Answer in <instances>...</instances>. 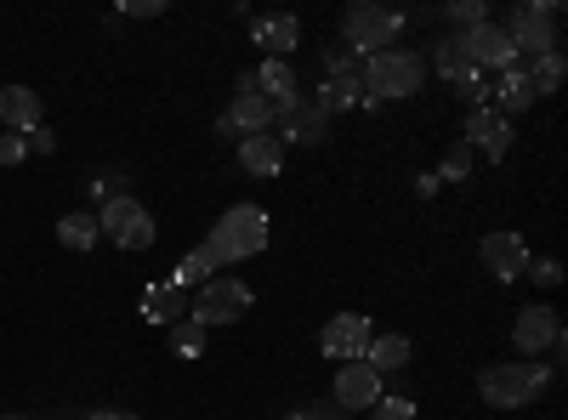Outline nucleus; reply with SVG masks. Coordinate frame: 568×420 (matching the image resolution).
<instances>
[{
    "label": "nucleus",
    "mask_w": 568,
    "mask_h": 420,
    "mask_svg": "<svg viewBox=\"0 0 568 420\" xmlns=\"http://www.w3.org/2000/svg\"><path fill=\"white\" fill-rule=\"evenodd\" d=\"M500 29L517 45V63L557 52V7H551V0H524V7H511Z\"/></svg>",
    "instance_id": "20e7f679"
},
{
    "label": "nucleus",
    "mask_w": 568,
    "mask_h": 420,
    "mask_svg": "<svg viewBox=\"0 0 568 420\" xmlns=\"http://www.w3.org/2000/svg\"><path fill=\"white\" fill-rule=\"evenodd\" d=\"M409 336H369L364 347V363L375 369V376H398V369H409Z\"/></svg>",
    "instance_id": "412c9836"
},
{
    "label": "nucleus",
    "mask_w": 568,
    "mask_h": 420,
    "mask_svg": "<svg viewBox=\"0 0 568 420\" xmlns=\"http://www.w3.org/2000/svg\"><path fill=\"white\" fill-rule=\"evenodd\" d=\"M433 176H438V182H444V176H449V182H466V176H471V148H466V143H455Z\"/></svg>",
    "instance_id": "c85d7f7f"
},
{
    "label": "nucleus",
    "mask_w": 568,
    "mask_h": 420,
    "mask_svg": "<svg viewBox=\"0 0 568 420\" xmlns=\"http://www.w3.org/2000/svg\"><path fill=\"white\" fill-rule=\"evenodd\" d=\"M251 91L267 98L273 109H291L302 98V80H296L291 58H262V69H251Z\"/></svg>",
    "instance_id": "4468645a"
},
{
    "label": "nucleus",
    "mask_w": 568,
    "mask_h": 420,
    "mask_svg": "<svg viewBox=\"0 0 568 420\" xmlns=\"http://www.w3.org/2000/svg\"><path fill=\"white\" fill-rule=\"evenodd\" d=\"M58 239H63V250H91L103 239V227H98V211H69L63 222H58Z\"/></svg>",
    "instance_id": "b1692460"
},
{
    "label": "nucleus",
    "mask_w": 568,
    "mask_h": 420,
    "mask_svg": "<svg viewBox=\"0 0 568 420\" xmlns=\"http://www.w3.org/2000/svg\"><path fill=\"white\" fill-rule=\"evenodd\" d=\"M375 398H382V376L364 363V358H353V363H342L336 369V403L353 414V409H375Z\"/></svg>",
    "instance_id": "2eb2a0df"
},
{
    "label": "nucleus",
    "mask_w": 568,
    "mask_h": 420,
    "mask_svg": "<svg viewBox=\"0 0 568 420\" xmlns=\"http://www.w3.org/2000/svg\"><path fill=\"white\" fill-rule=\"evenodd\" d=\"M40 120H45V103H40V91H29V85H7V91H0V125H7V131L29 136V131H34Z\"/></svg>",
    "instance_id": "a211bd4d"
},
{
    "label": "nucleus",
    "mask_w": 568,
    "mask_h": 420,
    "mask_svg": "<svg viewBox=\"0 0 568 420\" xmlns=\"http://www.w3.org/2000/svg\"><path fill=\"white\" fill-rule=\"evenodd\" d=\"M23 143H29L34 154H52V148H58V136H52V131H45V125H34V131L23 136Z\"/></svg>",
    "instance_id": "f704fd0d"
},
{
    "label": "nucleus",
    "mask_w": 568,
    "mask_h": 420,
    "mask_svg": "<svg viewBox=\"0 0 568 420\" xmlns=\"http://www.w3.org/2000/svg\"><path fill=\"white\" fill-rule=\"evenodd\" d=\"M273 136H278V148H284V143L318 148V143H329V114H324L313 98H296L291 109H278V120H273Z\"/></svg>",
    "instance_id": "6e6552de"
},
{
    "label": "nucleus",
    "mask_w": 568,
    "mask_h": 420,
    "mask_svg": "<svg viewBox=\"0 0 568 420\" xmlns=\"http://www.w3.org/2000/svg\"><path fill=\"white\" fill-rule=\"evenodd\" d=\"M489 109L495 114H524V109H535V85H529V69L524 63H511V69H500L495 74V85H489Z\"/></svg>",
    "instance_id": "f3484780"
},
{
    "label": "nucleus",
    "mask_w": 568,
    "mask_h": 420,
    "mask_svg": "<svg viewBox=\"0 0 568 420\" xmlns=\"http://www.w3.org/2000/svg\"><path fill=\"white\" fill-rule=\"evenodd\" d=\"M444 18H449V23H455V34H460V29H478V23H489V7H484V0H449Z\"/></svg>",
    "instance_id": "cd10ccee"
},
{
    "label": "nucleus",
    "mask_w": 568,
    "mask_h": 420,
    "mask_svg": "<svg viewBox=\"0 0 568 420\" xmlns=\"http://www.w3.org/2000/svg\"><path fill=\"white\" fill-rule=\"evenodd\" d=\"M551 369H535V363H489L478 376V392L489 398V409H524L546 392Z\"/></svg>",
    "instance_id": "39448f33"
},
{
    "label": "nucleus",
    "mask_w": 568,
    "mask_h": 420,
    "mask_svg": "<svg viewBox=\"0 0 568 420\" xmlns=\"http://www.w3.org/2000/svg\"><path fill=\"white\" fill-rule=\"evenodd\" d=\"M29 160V143L18 131H0V165H23Z\"/></svg>",
    "instance_id": "2f4dec72"
},
{
    "label": "nucleus",
    "mask_w": 568,
    "mask_h": 420,
    "mask_svg": "<svg viewBox=\"0 0 568 420\" xmlns=\"http://www.w3.org/2000/svg\"><path fill=\"white\" fill-rule=\"evenodd\" d=\"M358 85H364V98H369V103H398V98H415V91L426 85V58H420V52H409V45L375 52V58H364Z\"/></svg>",
    "instance_id": "f257e3e1"
},
{
    "label": "nucleus",
    "mask_w": 568,
    "mask_h": 420,
    "mask_svg": "<svg viewBox=\"0 0 568 420\" xmlns=\"http://www.w3.org/2000/svg\"><path fill=\"white\" fill-rule=\"evenodd\" d=\"M205 250H211L216 267H233V262H245V256H262V250H267V211H262V205H233V211L216 222V233L205 239Z\"/></svg>",
    "instance_id": "f03ea898"
},
{
    "label": "nucleus",
    "mask_w": 568,
    "mask_h": 420,
    "mask_svg": "<svg viewBox=\"0 0 568 420\" xmlns=\"http://www.w3.org/2000/svg\"><path fill=\"white\" fill-rule=\"evenodd\" d=\"M142 318H149V324H160V330H171V324H182V318H187V290H176L171 278H160V285H149V290H142Z\"/></svg>",
    "instance_id": "6ab92c4d"
},
{
    "label": "nucleus",
    "mask_w": 568,
    "mask_h": 420,
    "mask_svg": "<svg viewBox=\"0 0 568 420\" xmlns=\"http://www.w3.org/2000/svg\"><path fill=\"white\" fill-rule=\"evenodd\" d=\"M478 256H484V267L500 278V285H511V278H524L529 273V245H524V233H489V239L478 245Z\"/></svg>",
    "instance_id": "ddd939ff"
},
{
    "label": "nucleus",
    "mask_w": 568,
    "mask_h": 420,
    "mask_svg": "<svg viewBox=\"0 0 568 420\" xmlns=\"http://www.w3.org/2000/svg\"><path fill=\"white\" fill-rule=\"evenodd\" d=\"M433 69H438V74H444L449 85H466V80H484V69H478V63L466 58V45H460L455 34H444V40H438V52H433Z\"/></svg>",
    "instance_id": "4be33fe9"
},
{
    "label": "nucleus",
    "mask_w": 568,
    "mask_h": 420,
    "mask_svg": "<svg viewBox=\"0 0 568 420\" xmlns=\"http://www.w3.org/2000/svg\"><path fill=\"white\" fill-rule=\"evenodd\" d=\"M216 273H222V267H216V262H211V250L200 245V250H187V256L176 262V273H171V285H176V290H200V285H211Z\"/></svg>",
    "instance_id": "393cba45"
},
{
    "label": "nucleus",
    "mask_w": 568,
    "mask_h": 420,
    "mask_svg": "<svg viewBox=\"0 0 568 420\" xmlns=\"http://www.w3.org/2000/svg\"><path fill=\"white\" fill-rule=\"evenodd\" d=\"M404 23H409V18L393 12V7H382V0H358V7H347V18H342V34H347L353 52L375 58V52H393L398 34H404Z\"/></svg>",
    "instance_id": "7ed1b4c3"
},
{
    "label": "nucleus",
    "mask_w": 568,
    "mask_h": 420,
    "mask_svg": "<svg viewBox=\"0 0 568 420\" xmlns=\"http://www.w3.org/2000/svg\"><path fill=\"white\" fill-rule=\"evenodd\" d=\"M369 336H375V324L364 313H336V318L324 324V336H318V352L336 358V363H353V358H364Z\"/></svg>",
    "instance_id": "1a4fd4ad"
},
{
    "label": "nucleus",
    "mask_w": 568,
    "mask_h": 420,
    "mask_svg": "<svg viewBox=\"0 0 568 420\" xmlns=\"http://www.w3.org/2000/svg\"><path fill=\"white\" fill-rule=\"evenodd\" d=\"M511 341H517V352H529V358L557 352L562 347V318L551 307H524V313H517V324H511Z\"/></svg>",
    "instance_id": "9b49d317"
},
{
    "label": "nucleus",
    "mask_w": 568,
    "mask_h": 420,
    "mask_svg": "<svg viewBox=\"0 0 568 420\" xmlns=\"http://www.w3.org/2000/svg\"><path fill=\"white\" fill-rule=\"evenodd\" d=\"M240 165L251 176H278V165H284L278 136H240Z\"/></svg>",
    "instance_id": "5701e85b"
},
{
    "label": "nucleus",
    "mask_w": 568,
    "mask_h": 420,
    "mask_svg": "<svg viewBox=\"0 0 568 420\" xmlns=\"http://www.w3.org/2000/svg\"><path fill=\"white\" fill-rule=\"evenodd\" d=\"M85 420H136V414H125V409H91Z\"/></svg>",
    "instance_id": "e433bc0d"
},
{
    "label": "nucleus",
    "mask_w": 568,
    "mask_h": 420,
    "mask_svg": "<svg viewBox=\"0 0 568 420\" xmlns=\"http://www.w3.org/2000/svg\"><path fill=\"white\" fill-rule=\"evenodd\" d=\"M296 414H302V420H353V414H347V409H342L336 398H324V403H307V409H296Z\"/></svg>",
    "instance_id": "473e14b6"
},
{
    "label": "nucleus",
    "mask_w": 568,
    "mask_h": 420,
    "mask_svg": "<svg viewBox=\"0 0 568 420\" xmlns=\"http://www.w3.org/2000/svg\"><path fill=\"white\" fill-rule=\"evenodd\" d=\"M12 420H18V414H12Z\"/></svg>",
    "instance_id": "58836bf2"
},
{
    "label": "nucleus",
    "mask_w": 568,
    "mask_h": 420,
    "mask_svg": "<svg viewBox=\"0 0 568 420\" xmlns=\"http://www.w3.org/2000/svg\"><path fill=\"white\" fill-rule=\"evenodd\" d=\"M227 120H233V131H240V136H273L278 109H273L267 98H256V91H240V98H233V109H227Z\"/></svg>",
    "instance_id": "aec40b11"
},
{
    "label": "nucleus",
    "mask_w": 568,
    "mask_h": 420,
    "mask_svg": "<svg viewBox=\"0 0 568 420\" xmlns=\"http://www.w3.org/2000/svg\"><path fill=\"white\" fill-rule=\"evenodd\" d=\"M165 0H120V18H160Z\"/></svg>",
    "instance_id": "72a5a7b5"
},
{
    "label": "nucleus",
    "mask_w": 568,
    "mask_h": 420,
    "mask_svg": "<svg viewBox=\"0 0 568 420\" xmlns=\"http://www.w3.org/2000/svg\"><path fill=\"white\" fill-rule=\"evenodd\" d=\"M171 352H182V358H200V352H205V324H200V318H182V324H171Z\"/></svg>",
    "instance_id": "bb28decb"
},
{
    "label": "nucleus",
    "mask_w": 568,
    "mask_h": 420,
    "mask_svg": "<svg viewBox=\"0 0 568 420\" xmlns=\"http://www.w3.org/2000/svg\"><path fill=\"white\" fill-rule=\"evenodd\" d=\"M98 227H103V239H114L120 250H149V245L160 239V227H154L149 205H136L131 194H114V199H103V211H98Z\"/></svg>",
    "instance_id": "423d86ee"
},
{
    "label": "nucleus",
    "mask_w": 568,
    "mask_h": 420,
    "mask_svg": "<svg viewBox=\"0 0 568 420\" xmlns=\"http://www.w3.org/2000/svg\"><path fill=\"white\" fill-rule=\"evenodd\" d=\"M284 420H302V414H284Z\"/></svg>",
    "instance_id": "4c0bfd02"
},
{
    "label": "nucleus",
    "mask_w": 568,
    "mask_h": 420,
    "mask_svg": "<svg viewBox=\"0 0 568 420\" xmlns=\"http://www.w3.org/2000/svg\"><path fill=\"white\" fill-rule=\"evenodd\" d=\"M455 40L466 45V58L478 63L484 74H500V69H511V63H517V45L506 40V29H500L495 18H489V23H478V29H460Z\"/></svg>",
    "instance_id": "9d476101"
},
{
    "label": "nucleus",
    "mask_w": 568,
    "mask_h": 420,
    "mask_svg": "<svg viewBox=\"0 0 568 420\" xmlns=\"http://www.w3.org/2000/svg\"><path fill=\"white\" fill-rule=\"evenodd\" d=\"M466 148L471 154H489V160H506L511 154V120L495 114L489 103L484 109H466Z\"/></svg>",
    "instance_id": "f8f14e48"
},
{
    "label": "nucleus",
    "mask_w": 568,
    "mask_h": 420,
    "mask_svg": "<svg viewBox=\"0 0 568 420\" xmlns=\"http://www.w3.org/2000/svg\"><path fill=\"white\" fill-rule=\"evenodd\" d=\"M529 278L540 290H551V285H562V262L557 256H540V262H529Z\"/></svg>",
    "instance_id": "7c9ffc66"
},
{
    "label": "nucleus",
    "mask_w": 568,
    "mask_h": 420,
    "mask_svg": "<svg viewBox=\"0 0 568 420\" xmlns=\"http://www.w3.org/2000/svg\"><path fill=\"white\" fill-rule=\"evenodd\" d=\"M415 194H420V199H433V194H438V176H433V171L415 176Z\"/></svg>",
    "instance_id": "c9c22d12"
},
{
    "label": "nucleus",
    "mask_w": 568,
    "mask_h": 420,
    "mask_svg": "<svg viewBox=\"0 0 568 420\" xmlns=\"http://www.w3.org/2000/svg\"><path fill=\"white\" fill-rule=\"evenodd\" d=\"M369 420H415V403L398 398V392H393V398L382 392V398H375V409H369Z\"/></svg>",
    "instance_id": "c756f323"
},
{
    "label": "nucleus",
    "mask_w": 568,
    "mask_h": 420,
    "mask_svg": "<svg viewBox=\"0 0 568 420\" xmlns=\"http://www.w3.org/2000/svg\"><path fill=\"white\" fill-rule=\"evenodd\" d=\"M251 40L267 58H291L302 45V23H296V12H262V18H251Z\"/></svg>",
    "instance_id": "dca6fc26"
},
{
    "label": "nucleus",
    "mask_w": 568,
    "mask_h": 420,
    "mask_svg": "<svg viewBox=\"0 0 568 420\" xmlns=\"http://www.w3.org/2000/svg\"><path fill=\"white\" fill-rule=\"evenodd\" d=\"M245 313H251V285L245 278H227V273H216L211 285H200L194 301H187V318H200L205 330L211 324H240Z\"/></svg>",
    "instance_id": "0eeeda50"
},
{
    "label": "nucleus",
    "mask_w": 568,
    "mask_h": 420,
    "mask_svg": "<svg viewBox=\"0 0 568 420\" xmlns=\"http://www.w3.org/2000/svg\"><path fill=\"white\" fill-rule=\"evenodd\" d=\"M529 69V85H535V98H551V91L568 80V63H562V52H546V58H529L524 63Z\"/></svg>",
    "instance_id": "a878e982"
}]
</instances>
